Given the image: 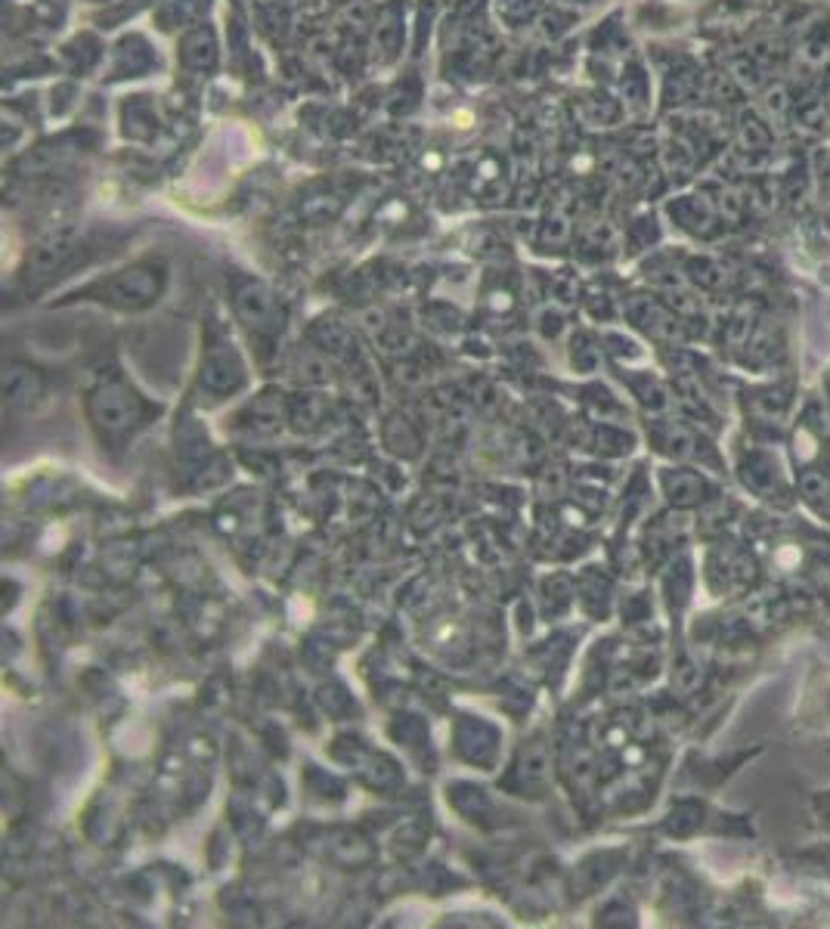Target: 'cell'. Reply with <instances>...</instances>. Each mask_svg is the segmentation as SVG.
Here are the masks:
<instances>
[{"instance_id": "cell-4", "label": "cell", "mask_w": 830, "mask_h": 929, "mask_svg": "<svg viewBox=\"0 0 830 929\" xmlns=\"http://www.w3.org/2000/svg\"><path fill=\"white\" fill-rule=\"evenodd\" d=\"M236 307H239V316L245 319V326H254L258 332L282 329V310H279V304L264 292L261 285H248L245 292H239L236 295Z\"/></svg>"}, {"instance_id": "cell-3", "label": "cell", "mask_w": 830, "mask_h": 929, "mask_svg": "<svg viewBox=\"0 0 830 929\" xmlns=\"http://www.w3.org/2000/svg\"><path fill=\"white\" fill-rule=\"evenodd\" d=\"M245 381H248L245 363L230 341L220 338V341L205 347L202 366H199V391H205L211 400H223V397L242 391Z\"/></svg>"}, {"instance_id": "cell-2", "label": "cell", "mask_w": 830, "mask_h": 929, "mask_svg": "<svg viewBox=\"0 0 830 929\" xmlns=\"http://www.w3.org/2000/svg\"><path fill=\"white\" fill-rule=\"evenodd\" d=\"M165 288V270L155 264H137L131 270H121L109 279H100L87 288V298L109 304L115 310H143L158 301Z\"/></svg>"}, {"instance_id": "cell-6", "label": "cell", "mask_w": 830, "mask_h": 929, "mask_svg": "<svg viewBox=\"0 0 830 929\" xmlns=\"http://www.w3.org/2000/svg\"><path fill=\"white\" fill-rule=\"evenodd\" d=\"M663 487H666L669 502L682 505V508L700 502V499H704V490H707L704 477H697L694 471H669L663 477Z\"/></svg>"}, {"instance_id": "cell-7", "label": "cell", "mask_w": 830, "mask_h": 929, "mask_svg": "<svg viewBox=\"0 0 830 929\" xmlns=\"http://www.w3.org/2000/svg\"><path fill=\"white\" fill-rule=\"evenodd\" d=\"M800 490L806 499L818 502V499H827L830 496V480L824 471H803L800 474Z\"/></svg>"}, {"instance_id": "cell-5", "label": "cell", "mask_w": 830, "mask_h": 929, "mask_svg": "<svg viewBox=\"0 0 830 929\" xmlns=\"http://www.w3.org/2000/svg\"><path fill=\"white\" fill-rule=\"evenodd\" d=\"M44 388H47L44 375H41L35 366H28V363H13V366L4 372V397H7V403L16 406V409L35 406V403L44 397Z\"/></svg>"}, {"instance_id": "cell-1", "label": "cell", "mask_w": 830, "mask_h": 929, "mask_svg": "<svg viewBox=\"0 0 830 929\" xmlns=\"http://www.w3.org/2000/svg\"><path fill=\"white\" fill-rule=\"evenodd\" d=\"M84 412L100 443L118 450V446L134 440L137 431H143L152 422V415H158V406H152L121 375H109L87 391Z\"/></svg>"}]
</instances>
